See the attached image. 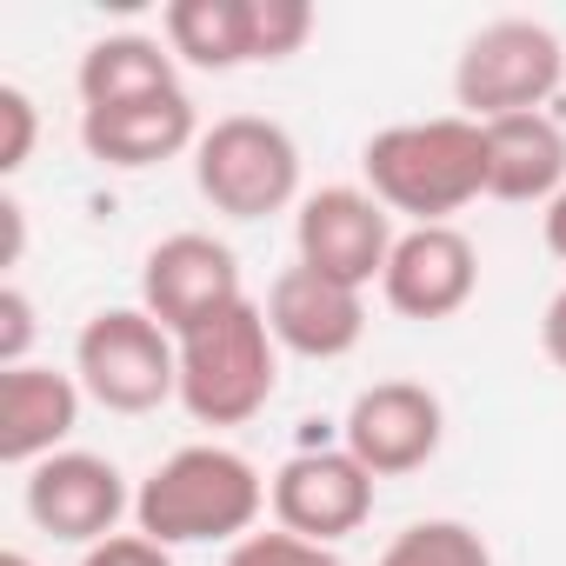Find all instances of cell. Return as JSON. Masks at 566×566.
<instances>
[{
    "label": "cell",
    "instance_id": "cell-1",
    "mask_svg": "<svg viewBox=\"0 0 566 566\" xmlns=\"http://www.w3.org/2000/svg\"><path fill=\"white\" fill-rule=\"evenodd\" d=\"M360 174L387 213H407L413 227H453V213L486 193V127L467 114L380 127L360 147Z\"/></svg>",
    "mask_w": 566,
    "mask_h": 566
},
{
    "label": "cell",
    "instance_id": "cell-2",
    "mask_svg": "<svg viewBox=\"0 0 566 566\" xmlns=\"http://www.w3.org/2000/svg\"><path fill=\"white\" fill-rule=\"evenodd\" d=\"M266 506V480L247 453L200 440L167 453L140 493H134V533L160 546H207V539H247Z\"/></svg>",
    "mask_w": 566,
    "mask_h": 566
},
{
    "label": "cell",
    "instance_id": "cell-3",
    "mask_svg": "<svg viewBox=\"0 0 566 566\" xmlns=\"http://www.w3.org/2000/svg\"><path fill=\"white\" fill-rule=\"evenodd\" d=\"M273 387H280V340L266 327V307L240 301L207 327L180 334V407L200 427H247L253 413H266Z\"/></svg>",
    "mask_w": 566,
    "mask_h": 566
},
{
    "label": "cell",
    "instance_id": "cell-4",
    "mask_svg": "<svg viewBox=\"0 0 566 566\" xmlns=\"http://www.w3.org/2000/svg\"><path fill=\"white\" fill-rule=\"evenodd\" d=\"M193 187L227 220H266L301 200V147L266 114H227L193 147Z\"/></svg>",
    "mask_w": 566,
    "mask_h": 566
},
{
    "label": "cell",
    "instance_id": "cell-5",
    "mask_svg": "<svg viewBox=\"0 0 566 566\" xmlns=\"http://www.w3.org/2000/svg\"><path fill=\"white\" fill-rule=\"evenodd\" d=\"M559 87H566V48L546 21L526 14L486 21L480 34H467L453 61V101L480 127L506 114H539V101H553Z\"/></svg>",
    "mask_w": 566,
    "mask_h": 566
},
{
    "label": "cell",
    "instance_id": "cell-6",
    "mask_svg": "<svg viewBox=\"0 0 566 566\" xmlns=\"http://www.w3.org/2000/svg\"><path fill=\"white\" fill-rule=\"evenodd\" d=\"M74 380L107 413H154L180 400V340L147 307H101L74 340Z\"/></svg>",
    "mask_w": 566,
    "mask_h": 566
},
{
    "label": "cell",
    "instance_id": "cell-7",
    "mask_svg": "<svg viewBox=\"0 0 566 566\" xmlns=\"http://www.w3.org/2000/svg\"><path fill=\"white\" fill-rule=\"evenodd\" d=\"M240 260L227 240L213 233H167L160 247H147L140 260V307L180 340L193 327H207L213 314L240 307Z\"/></svg>",
    "mask_w": 566,
    "mask_h": 566
},
{
    "label": "cell",
    "instance_id": "cell-8",
    "mask_svg": "<svg viewBox=\"0 0 566 566\" xmlns=\"http://www.w3.org/2000/svg\"><path fill=\"white\" fill-rule=\"evenodd\" d=\"M394 213L367 193V187H321L301 200L294 213V247H301V266L340 280V287H374L387 273V253H394Z\"/></svg>",
    "mask_w": 566,
    "mask_h": 566
},
{
    "label": "cell",
    "instance_id": "cell-9",
    "mask_svg": "<svg viewBox=\"0 0 566 566\" xmlns=\"http://www.w3.org/2000/svg\"><path fill=\"white\" fill-rule=\"evenodd\" d=\"M440 440H447V407L420 380H374L347 407V453L374 480L420 473L440 453Z\"/></svg>",
    "mask_w": 566,
    "mask_h": 566
},
{
    "label": "cell",
    "instance_id": "cell-10",
    "mask_svg": "<svg viewBox=\"0 0 566 566\" xmlns=\"http://www.w3.org/2000/svg\"><path fill=\"white\" fill-rule=\"evenodd\" d=\"M120 513H134L127 473L107 453H54L41 467H28V520L67 546H101L120 533Z\"/></svg>",
    "mask_w": 566,
    "mask_h": 566
},
{
    "label": "cell",
    "instance_id": "cell-11",
    "mask_svg": "<svg viewBox=\"0 0 566 566\" xmlns=\"http://www.w3.org/2000/svg\"><path fill=\"white\" fill-rule=\"evenodd\" d=\"M266 500H273V520L287 533H301L314 546H334V539H347L374 520V473L347 447H314V453H294L273 473Z\"/></svg>",
    "mask_w": 566,
    "mask_h": 566
},
{
    "label": "cell",
    "instance_id": "cell-12",
    "mask_svg": "<svg viewBox=\"0 0 566 566\" xmlns=\"http://www.w3.org/2000/svg\"><path fill=\"white\" fill-rule=\"evenodd\" d=\"M480 287V253L460 227H407L387 253L380 294L407 321H453Z\"/></svg>",
    "mask_w": 566,
    "mask_h": 566
},
{
    "label": "cell",
    "instance_id": "cell-13",
    "mask_svg": "<svg viewBox=\"0 0 566 566\" xmlns=\"http://www.w3.org/2000/svg\"><path fill=\"white\" fill-rule=\"evenodd\" d=\"M266 327L301 360H340L367 334V301H360V287H340V280L294 260V266H280L273 287H266Z\"/></svg>",
    "mask_w": 566,
    "mask_h": 566
},
{
    "label": "cell",
    "instance_id": "cell-14",
    "mask_svg": "<svg viewBox=\"0 0 566 566\" xmlns=\"http://www.w3.org/2000/svg\"><path fill=\"white\" fill-rule=\"evenodd\" d=\"M87 387L61 367H8L0 374V460L8 467H41L67 453V433L81 427Z\"/></svg>",
    "mask_w": 566,
    "mask_h": 566
},
{
    "label": "cell",
    "instance_id": "cell-15",
    "mask_svg": "<svg viewBox=\"0 0 566 566\" xmlns=\"http://www.w3.org/2000/svg\"><path fill=\"white\" fill-rule=\"evenodd\" d=\"M81 147L101 167H160V160L200 147V114L180 87L120 101V107H81Z\"/></svg>",
    "mask_w": 566,
    "mask_h": 566
},
{
    "label": "cell",
    "instance_id": "cell-16",
    "mask_svg": "<svg viewBox=\"0 0 566 566\" xmlns=\"http://www.w3.org/2000/svg\"><path fill=\"white\" fill-rule=\"evenodd\" d=\"M566 187V127L553 114L486 120V193L513 207H546Z\"/></svg>",
    "mask_w": 566,
    "mask_h": 566
},
{
    "label": "cell",
    "instance_id": "cell-17",
    "mask_svg": "<svg viewBox=\"0 0 566 566\" xmlns=\"http://www.w3.org/2000/svg\"><path fill=\"white\" fill-rule=\"evenodd\" d=\"M74 87L87 107H120V101H147V94H174L180 74H174V48L154 41V34H107L81 54L74 67Z\"/></svg>",
    "mask_w": 566,
    "mask_h": 566
},
{
    "label": "cell",
    "instance_id": "cell-18",
    "mask_svg": "<svg viewBox=\"0 0 566 566\" xmlns=\"http://www.w3.org/2000/svg\"><path fill=\"white\" fill-rule=\"evenodd\" d=\"M160 41L174 48V61L227 74L253 61V21H247V0H167L160 14Z\"/></svg>",
    "mask_w": 566,
    "mask_h": 566
},
{
    "label": "cell",
    "instance_id": "cell-19",
    "mask_svg": "<svg viewBox=\"0 0 566 566\" xmlns=\"http://www.w3.org/2000/svg\"><path fill=\"white\" fill-rule=\"evenodd\" d=\"M374 566H493V553L467 520H413Z\"/></svg>",
    "mask_w": 566,
    "mask_h": 566
},
{
    "label": "cell",
    "instance_id": "cell-20",
    "mask_svg": "<svg viewBox=\"0 0 566 566\" xmlns=\"http://www.w3.org/2000/svg\"><path fill=\"white\" fill-rule=\"evenodd\" d=\"M247 21H253V61H287L314 41L307 0H247Z\"/></svg>",
    "mask_w": 566,
    "mask_h": 566
},
{
    "label": "cell",
    "instance_id": "cell-21",
    "mask_svg": "<svg viewBox=\"0 0 566 566\" xmlns=\"http://www.w3.org/2000/svg\"><path fill=\"white\" fill-rule=\"evenodd\" d=\"M227 566H347V559H340L334 546H314V539H301V533H287V526H273V533L233 539Z\"/></svg>",
    "mask_w": 566,
    "mask_h": 566
},
{
    "label": "cell",
    "instance_id": "cell-22",
    "mask_svg": "<svg viewBox=\"0 0 566 566\" xmlns=\"http://www.w3.org/2000/svg\"><path fill=\"white\" fill-rule=\"evenodd\" d=\"M34 134H41V114L28 101V87H0V174H21L28 167Z\"/></svg>",
    "mask_w": 566,
    "mask_h": 566
},
{
    "label": "cell",
    "instance_id": "cell-23",
    "mask_svg": "<svg viewBox=\"0 0 566 566\" xmlns=\"http://www.w3.org/2000/svg\"><path fill=\"white\" fill-rule=\"evenodd\" d=\"M28 340H34V301L21 287H8L0 294V374L28 367Z\"/></svg>",
    "mask_w": 566,
    "mask_h": 566
},
{
    "label": "cell",
    "instance_id": "cell-24",
    "mask_svg": "<svg viewBox=\"0 0 566 566\" xmlns=\"http://www.w3.org/2000/svg\"><path fill=\"white\" fill-rule=\"evenodd\" d=\"M81 566H174V546H160L147 533H114V539L87 546Z\"/></svg>",
    "mask_w": 566,
    "mask_h": 566
},
{
    "label": "cell",
    "instance_id": "cell-25",
    "mask_svg": "<svg viewBox=\"0 0 566 566\" xmlns=\"http://www.w3.org/2000/svg\"><path fill=\"white\" fill-rule=\"evenodd\" d=\"M539 347H546V360L566 374V287L546 301V321H539Z\"/></svg>",
    "mask_w": 566,
    "mask_h": 566
},
{
    "label": "cell",
    "instance_id": "cell-26",
    "mask_svg": "<svg viewBox=\"0 0 566 566\" xmlns=\"http://www.w3.org/2000/svg\"><path fill=\"white\" fill-rule=\"evenodd\" d=\"M539 227H546V253H553V260H566V187H559V193L546 200Z\"/></svg>",
    "mask_w": 566,
    "mask_h": 566
},
{
    "label": "cell",
    "instance_id": "cell-27",
    "mask_svg": "<svg viewBox=\"0 0 566 566\" xmlns=\"http://www.w3.org/2000/svg\"><path fill=\"white\" fill-rule=\"evenodd\" d=\"M0 566H34V559H28V553L14 546V553H0Z\"/></svg>",
    "mask_w": 566,
    "mask_h": 566
}]
</instances>
